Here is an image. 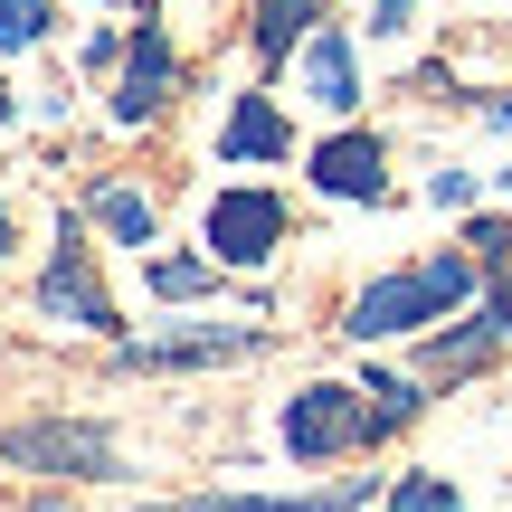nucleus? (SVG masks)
<instances>
[{"mask_svg":"<svg viewBox=\"0 0 512 512\" xmlns=\"http://www.w3.org/2000/svg\"><path fill=\"white\" fill-rule=\"evenodd\" d=\"M475 294V266L465 256H427V266H408V275H380V285H361L351 294V342H389V332H418V323H446V313Z\"/></svg>","mask_w":512,"mask_h":512,"instance_id":"obj_1","label":"nucleus"},{"mask_svg":"<svg viewBox=\"0 0 512 512\" xmlns=\"http://www.w3.org/2000/svg\"><path fill=\"white\" fill-rule=\"evenodd\" d=\"M285 247V200L275 190H219L209 200V256L219 266H266Z\"/></svg>","mask_w":512,"mask_h":512,"instance_id":"obj_2","label":"nucleus"},{"mask_svg":"<svg viewBox=\"0 0 512 512\" xmlns=\"http://www.w3.org/2000/svg\"><path fill=\"white\" fill-rule=\"evenodd\" d=\"M370 427H380V418L361 408V389H332L323 380V389H304V399H285V446H294V456H351Z\"/></svg>","mask_w":512,"mask_h":512,"instance_id":"obj_3","label":"nucleus"},{"mask_svg":"<svg viewBox=\"0 0 512 512\" xmlns=\"http://www.w3.org/2000/svg\"><path fill=\"white\" fill-rule=\"evenodd\" d=\"M38 304H48V313H76V323H86V332H105V323H114L105 285H95V256L76 247V228H67V238H57L48 275H38Z\"/></svg>","mask_w":512,"mask_h":512,"instance_id":"obj_4","label":"nucleus"},{"mask_svg":"<svg viewBox=\"0 0 512 512\" xmlns=\"http://www.w3.org/2000/svg\"><path fill=\"white\" fill-rule=\"evenodd\" d=\"M313 181H323L332 200H380V190H389L380 143H370V133H332V143L313 152Z\"/></svg>","mask_w":512,"mask_h":512,"instance_id":"obj_5","label":"nucleus"},{"mask_svg":"<svg viewBox=\"0 0 512 512\" xmlns=\"http://www.w3.org/2000/svg\"><path fill=\"white\" fill-rule=\"evenodd\" d=\"M219 152H228V162H285L294 124L275 114V95H238V114L219 124Z\"/></svg>","mask_w":512,"mask_h":512,"instance_id":"obj_6","label":"nucleus"},{"mask_svg":"<svg viewBox=\"0 0 512 512\" xmlns=\"http://www.w3.org/2000/svg\"><path fill=\"white\" fill-rule=\"evenodd\" d=\"M10 465H76V475H105L114 446L95 427H19L10 437Z\"/></svg>","mask_w":512,"mask_h":512,"instance_id":"obj_7","label":"nucleus"},{"mask_svg":"<svg viewBox=\"0 0 512 512\" xmlns=\"http://www.w3.org/2000/svg\"><path fill=\"white\" fill-rule=\"evenodd\" d=\"M304 95L323 114H351V105H361V76H351V38L342 29H313L304 38Z\"/></svg>","mask_w":512,"mask_h":512,"instance_id":"obj_8","label":"nucleus"},{"mask_svg":"<svg viewBox=\"0 0 512 512\" xmlns=\"http://www.w3.org/2000/svg\"><path fill=\"white\" fill-rule=\"evenodd\" d=\"M162 95H171V38H162V29H143V38H133V67H124V95H114V114H124V124H143Z\"/></svg>","mask_w":512,"mask_h":512,"instance_id":"obj_9","label":"nucleus"},{"mask_svg":"<svg viewBox=\"0 0 512 512\" xmlns=\"http://www.w3.org/2000/svg\"><path fill=\"white\" fill-rule=\"evenodd\" d=\"M247 342H256V332H181V342H143L133 361H143V370H171V361H238Z\"/></svg>","mask_w":512,"mask_h":512,"instance_id":"obj_10","label":"nucleus"},{"mask_svg":"<svg viewBox=\"0 0 512 512\" xmlns=\"http://www.w3.org/2000/svg\"><path fill=\"white\" fill-rule=\"evenodd\" d=\"M494 332H503V323H475V332H456V342H427V370H437V380L484 370V361H494Z\"/></svg>","mask_w":512,"mask_h":512,"instance_id":"obj_11","label":"nucleus"},{"mask_svg":"<svg viewBox=\"0 0 512 512\" xmlns=\"http://www.w3.org/2000/svg\"><path fill=\"white\" fill-rule=\"evenodd\" d=\"M313 10H323V0H256V57H285Z\"/></svg>","mask_w":512,"mask_h":512,"instance_id":"obj_12","label":"nucleus"},{"mask_svg":"<svg viewBox=\"0 0 512 512\" xmlns=\"http://www.w3.org/2000/svg\"><path fill=\"white\" fill-rule=\"evenodd\" d=\"M95 219H105L124 247H152V200L143 190H95Z\"/></svg>","mask_w":512,"mask_h":512,"instance_id":"obj_13","label":"nucleus"},{"mask_svg":"<svg viewBox=\"0 0 512 512\" xmlns=\"http://www.w3.org/2000/svg\"><path fill=\"white\" fill-rule=\"evenodd\" d=\"M209 275H219V256H162V266H152V294H171V304H181V294H200Z\"/></svg>","mask_w":512,"mask_h":512,"instance_id":"obj_14","label":"nucleus"},{"mask_svg":"<svg viewBox=\"0 0 512 512\" xmlns=\"http://www.w3.org/2000/svg\"><path fill=\"white\" fill-rule=\"evenodd\" d=\"M48 38V0H0V48H38Z\"/></svg>","mask_w":512,"mask_h":512,"instance_id":"obj_15","label":"nucleus"},{"mask_svg":"<svg viewBox=\"0 0 512 512\" xmlns=\"http://www.w3.org/2000/svg\"><path fill=\"white\" fill-rule=\"evenodd\" d=\"M399 503H408V512H465V503H456V484H437V475H408V484H399Z\"/></svg>","mask_w":512,"mask_h":512,"instance_id":"obj_16","label":"nucleus"},{"mask_svg":"<svg viewBox=\"0 0 512 512\" xmlns=\"http://www.w3.org/2000/svg\"><path fill=\"white\" fill-rule=\"evenodd\" d=\"M361 399H380V408H370V418H380V427H399L408 408H418V389H408V380H370Z\"/></svg>","mask_w":512,"mask_h":512,"instance_id":"obj_17","label":"nucleus"},{"mask_svg":"<svg viewBox=\"0 0 512 512\" xmlns=\"http://www.w3.org/2000/svg\"><path fill=\"white\" fill-rule=\"evenodd\" d=\"M465 190H475L465 171H437V181H427V200H437V209H465Z\"/></svg>","mask_w":512,"mask_h":512,"instance_id":"obj_18","label":"nucleus"},{"mask_svg":"<svg viewBox=\"0 0 512 512\" xmlns=\"http://www.w3.org/2000/svg\"><path fill=\"white\" fill-rule=\"evenodd\" d=\"M465 247H475L484 266H494V256H503V219H475V228H465Z\"/></svg>","mask_w":512,"mask_h":512,"instance_id":"obj_19","label":"nucleus"},{"mask_svg":"<svg viewBox=\"0 0 512 512\" xmlns=\"http://www.w3.org/2000/svg\"><path fill=\"white\" fill-rule=\"evenodd\" d=\"M494 323L512 332V275H494Z\"/></svg>","mask_w":512,"mask_h":512,"instance_id":"obj_20","label":"nucleus"},{"mask_svg":"<svg viewBox=\"0 0 512 512\" xmlns=\"http://www.w3.org/2000/svg\"><path fill=\"white\" fill-rule=\"evenodd\" d=\"M494 124H503V133H512V95H503V105H494Z\"/></svg>","mask_w":512,"mask_h":512,"instance_id":"obj_21","label":"nucleus"},{"mask_svg":"<svg viewBox=\"0 0 512 512\" xmlns=\"http://www.w3.org/2000/svg\"><path fill=\"white\" fill-rule=\"evenodd\" d=\"M0 256H10V209H0Z\"/></svg>","mask_w":512,"mask_h":512,"instance_id":"obj_22","label":"nucleus"},{"mask_svg":"<svg viewBox=\"0 0 512 512\" xmlns=\"http://www.w3.org/2000/svg\"><path fill=\"white\" fill-rule=\"evenodd\" d=\"M0 124H10V86H0Z\"/></svg>","mask_w":512,"mask_h":512,"instance_id":"obj_23","label":"nucleus"}]
</instances>
